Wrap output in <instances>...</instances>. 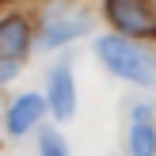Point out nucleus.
Returning a JSON list of instances; mask_svg holds the SVG:
<instances>
[{"label": "nucleus", "mask_w": 156, "mask_h": 156, "mask_svg": "<svg viewBox=\"0 0 156 156\" xmlns=\"http://www.w3.org/2000/svg\"><path fill=\"white\" fill-rule=\"evenodd\" d=\"M84 30H88V12H76V8H69V12H50L46 15V27H42V46L46 50L65 46V42H73V38H80Z\"/></svg>", "instance_id": "4"}, {"label": "nucleus", "mask_w": 156, "mask_h": 156, "mask_svg": "<svg viewBox=\"0 0 156 156\" xmlns=\"http://www.w3.org/2000/svg\"><path fill=\"white\" fill-rule=\"evenodd\" d=\"M46 107L53 111L57 122H69L76 114V80L69 65H53L50 84H46Z\"/></svg>", "instance_id": "3"}, {"label": "nucleus", "mask_w": 156, "mask_h": 156, "mask_svg": "<svg viewBox=\"0 0 156 156\" xmlns=\"http://www.w3.org/2000/svg\"><path fill=\"white\" fill-rule=\"evenodd\" d=\"M42 111H46V99L38 95V91H27V95H15V103L8 107V114H4V122H8V133L12 137H23L30 126H34L38 118H42Z\"/></svg>", "instance_id": "5"}, {"label": "nucleus", "mask_w": 156, "mask_h": 156, "mask_svg": "<svg viewBox=\"0 0 156 156\" xmlns=\"http://www.w3.org/2000/svg\"><path fill=\"white\" fill-rule=\"evenodd\" d=\"M27 50H30V23L23 15L0 19V61H8V57L19 61Z\"/></svg>", "instance_id": "7"}, {"label": "nucleus", "mask_w": 156, "mask_h": 156, "mask_svg": "<svg viewBox=\"0 0 156 156\" xmlns=\"http://www.w3.org/2000/svg\"><path fill=\"white\" fill-rule=\"evenodd\" d=\"M126 149H129V156H156V126H152L149 103H141L133 111V122H129V133H126Z\"/></svg>", "instance_id": "6"}, {"label": "nucleus", "mask_w": 156, "mask_h": 156, "mask_svg": "<svg viewBox=\"0 0 156 156\" xmlns=\"http://www.w3.org/2000/svg\"><path fill=\"white\" fill-rule=\"evenodd\" d=\"M95 53L103 57V65L111 69L114 76H122V80L141 84V88L156 84V65H152L149 53L137 46V38H126V34H103V38H95Z\"/></svg>", "instance_id": "1"}, {"label": "nucleus", "mask_w": 156, "mask_h": 156, "mask_svg": "<svg viewBox=\"0 0 156 156\" xmlns=\"http://www.w3.org/2000/svg\"><path fill=\"white\" fill-rule=\"evenodd\" d=\"M15 73H19V61H15V57H8V61H0V84H4V80H12Z\"/></svg>", "instance_id": "9"}, {"label": "nucleus", "mask_w": 156, "mask_h": 156, "mask_svg": "<svg viewBox=\"0 0 156 156\" xmlns=\"http://www.w3.org/2000/svg\"><path fill=\"white\" fill-rule=\"evenodd\" d=\"M42 156H69L57 133H42Z\"/></svg>", "instance_id": "8"}, {"label": "nucleus", "mask_w": 156, "mask_h": 156, "mask_svg": "<svg viewBox=\"0 0 156 156\" xmlns=\"http://www.w3.org/2000/svg\"><path fill=\"white\" fill-rule=\"evenodd\" d=\"M107 19L126 38H156V12L149 0H107Z\"/></svg>", "instance_id": "2"}]
</instances>
